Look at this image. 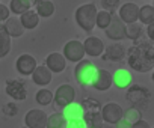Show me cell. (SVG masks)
I'll return each instance as SVG.
<instances>
[{
	"mask_svg": "<svg viewBox=\"0 0 154 128\" xmlns=\"http://www.w3.org/2000/svg\"><path fill=\"white\" fill-rule=\"evenodd\" d=\"M128 67L137 73H148L154 65V45L149 41H134V45L127 51Z\"/></svg>",
	"mask_w": 154,
	"mask_h": 128,
	"instance_id": "obj_1",
	"label": "cell"
},
{
	"mask_svg": "<svg viewBox=\"0 0 154 128\" xmlns=\"http://www.w3.org/2000/svg\"><path fill=\"white\" fill-rule=\"evenodd\" d=\"M97 71L98 68L94 65L91 60H86V59H82L77 62V65L74 68V77H75V82L79 83V86L82 88H89L92 86L95 77H97Z\"/></svg>",
	"mask_w": 154,
	"mask_h": 128,
	"instance_id": "obj_2",
	"label": "cell"
},
{
	"mask_svg": "<svg viewBox=\"0 0 154 128\" xmlns=\"http://www.w3.org/2000/svg\"><path fill=\"white\" fill-rule=\"evenodd\" d=\"M97 6L94 3H85L80 5L79 8L75 9V23L82 30L85 32H92L95 27V17H97Z\"/></svg>",
	"mask_w": 154,
	"mask_h": 128,
	"instance_id": "obj_3",
	"label": "cell"
},
{
	"mask_svg": "<svg viewBox=\"0 0 154 128\" xmlns=\"http://www.w3.org/2000/svg\"><path fill=\"white\" fill-rule=\"evenodd\" d=\"M128 92L125 95V98L133 104V107H146V104L149 103V98H151V92L149 89L143 88V86H139V85H130L128 88Z\"/></svg>",
	"mask_w": 154,
	"mask_h": 128,
	"instance_id": "obj_4",
	"label": "cell"
},
{
	"mask_svg": "<svg viewBox=\"0 0 154 128\" xmlns=\"http://www.w3.org/2000/svg\"><path fill=\"white\" fill-rule=\"evenodd\" d=\"M75 100V89L68 85V83H63L60 86H57V89L54 91L53 94V101H54V106L56 107H65L66 104L72 103Z\"/></svg>",
	"mask_w": 154,
	"mask_h": 128,
	"instance_id": "obj_5",
	"label": "cell"
},
{
	"mask_svg": "<svg viewBox=\"0 0 154 128\" xmlns=\"http://www.w3.org/2000/svg\"><path fill=\"white\" fill-rule=\"evenodd\" d=\"M63 57L69 62H74L77 63L79 60H82L86 54H85V50H83V42L77 41V39H71L68 41L65 45H63Z\"/></svg>",
	"mask_w": 154,
	"mask_h": 128,
	"instance_id": "obj_6",
	"label": "cell"
},
{
	"mask_svg": "<svg viewBox=\"0 0 154 128\" xmlns=\"http://www.w3.org/2000/svg\"><path fill=\"white\" fill-rule=\"evenodd\" d=\"M106 32V36L112 41H121L125 38V23H122V20L112 12V18H110V23L109 26L104 29Z\"/></svg>",
	"mask_w": 154,
	"mask_h": 128,
	"instance_id": "obj_7",
	"label": "cell"
},
{
	"mask_svg": "<svg viewBox=\"0 0 154 128\" xmlns=\"http://www.w3.org/2000/svg\"><path fill=\"white\" fill-rule=\"evenodd\" d=\"M122 113H124L122 107H121L118 103H113V101H112V103H107V104L103 106L101 110H100V115H101L103 122L110 124V125H115V124L122 118Z\"/></svg>",
	"mask_w": 154,
	"mask_h": 128,
	"instance_id": "obj_8",
	"label": "cell"
},
{
	"mask_svg": "<svg viewBox=\"0 0 154 128\" xmlns=\"http://www.w3.org/2000/svg\"><path fill=\"white\" fill-rule=\"evenodd\" d=\"M36 59L29 54V53H24V54H20L15 60V68H17V73L23 77H27L33 73V70L36 68Z\"/></svg>",
	"mask_w": 154,
	"mask_h": 128,
	"instance_id": "obj_9",
	"label": "cell"
},
{
	"mask_svg": "<svg viewBox=\"0 0 154 128\" xmlns=\"http://www.w3.org/2000/svg\"><path fill=\"white\" fill-rule=\"evenodd\" d=\"M24 124L29 128H45L47 127V115L41 109H32L26 113Z\"/></svg>",
	"mask_w": 154,
	"mask_h": 128,
	"instance_id": "obj_10",
	"label": "cell"
},
{
	"mask_svg": "<svg viewBox=\"0 0 154 128\" xmlns=\"http://www.w3.org/2000/svg\"><path fill=\"white\" fill-rule=\"evenodd\" d=\"M83 50L86 56L91 57H100L104 51V42L98 36H88L83 41Z\"/></svg>",
	"mask_w": 154,
	"mask_h": 128,
	"instance_id": "obj_11",
	"label": "cell"
},
{
	"mask_svg": "<svg viewBox=\"0 0 154 128\" xmlns=\"http://www.w3.org/2000/svg\"><path fill=\"white\" fill-rule=\"evenodd\" d=\"M6 94L15 101H24L27 98L26 85L20 80H8L6 82Z\"/></svg>",
	"mask_w": 154,
	"mask_h": 128,
	"instance_id": "obj_12",
	"label": "cell"
},
{
	"mask_svg": "<svg viewBox=\"0 0 154 128\" xmlns=\"http://www.w3.org/2000/svg\"><path fill=\"white\" fill-rule=\"evenodd\" d=\"M44 65H45L51 73L59 74V73H62V71L66 68V59L63 57V54H62V53L54 51V53H50V54L45 57Z\"/></svg>",
	"mask_w": 154,
	"mask_h": 128,
	"instance_id": "obj_13",
	"label": "cell"
},
{
	"mask_svg": "<svg viewBox=\"0 0 154 128\" xmlns=\"http://www.w3.org/2000/svg\"><path fill=\"white\" fill-rule=\"evenodd\" d=\"M30 76H32L33 83L38 85V86H42V88L50 85L51 80H53V73L45 65H36V68L33 70V73Z\"/></svg>",
	"mask_w": 154,
	"mask_h": 128,
	"instance_id": "obj_14",
	"label": "cell"
},
{
	"mask_svg": "<svg viewBox=\"0 0 154 128\" xmlns=\"http://www.w3.org/2000/svg\"><path fill=\"white\" fill-rule=\"evenodd\" d=\"M137 15H139V6L136 3H133V2L131 3H124L119 8V11H118V17L125 24L137 21Z\"/></svg>",
	"mask_w": 154,
	"mask_h": 128,
	"instance_id": "obj_15",
	"label": "cell"
},
{
	"mask_svg": "<svg viewBox=\"0 0 154 128\" xmlns=\"http://www.w3.org/2000/svg\"><path fill=\"white\" fill-rule=\"evenodd\" d=\"M131 83H133V76L125 68H119L112 74V85H115V88L118 89H127Z\"/></svg>",
	"mask_w": 154,
	"mask_h": 128,
	"instance_id": "obj_16",
	"label": "cell"
},
{
	"mask_svg": "<svg viewBox=\"0 0 154 128\" xmlns=\"http://www.w3.org/2000/svg\"><path fill=\"white\" fill-rule=\"evenodd\" d=\"M3 27H5V32H6L11 38H20V36H23V33H24V27L21 26L20 18H18L17 15H14V17L9 15V17L3 21Z\"/></svg>",
	"mask_w": 154,
	"mask_h": 128,
	"instance_id": "obj_17",
	"label": "cell"
},
{
	"mask_svg": "<svg viewBox=\"0 0 154 128\" xmlns=\"http://www.w3.org/2000/svg\"><path fill=\"white\" fill-rule=\"evenodd\" d=\"M112 86V74L107 71V70H98L97 71V77L92 83V88L95 91H100V92H104V91H109Z\"/></svg>",
	"mask_w": 154,
	"mask_h": 128,
	"instance_id": "obj_18",
	"label": "cell"
},
{
	"mask_svg": "<svg viewBox=\"0 0 154 128\" xmlns=\"http://www.w3.org/2000/svg\"><path fill=\"white\" fill-rule=\"evenodd\" d=\"M124 54H125V51L121 44H112L109 47H104L101 57H103V60H107V62H118L124 57Z\"/></svg>",
	"mask_w": 154,
	"mask_h": 128,
	"instance_id": "obj_19",
	"label": "cell"
},
{
	"mask_svg": "<svg viewBox=\"0 0 154 128\" xmlns=\"http://www.w3.org/2000/svg\"><path fill=\"white\" fill-rule=\"evenodd\" d=\"M65 119H77V118H85V109L82 106V103H69L65 107H62V112Z\"/></svg>",
	"mask_w": 154,
	"mask_h": 128,
	"instance_id": "obj_20",
	"label": "cell"
},
{
	"mask_svg": "<svg viewBox=\"0 0 154 128\" xmlns=\"http://www.w3.org/2000/svg\"><path fill=\"white\" fill-rule=\"evenodd\" d=\"M18 18H20V23L24 27V30H32V29H35L39 24V15L32 8L29 11L23 12L21 15H18Z\"/></svg>",
	"mask_w": 154,
	"mask_h": 128,
	"instance_id": "obj_21",
	"label": "cell"
},
{
	"mask_svg": "<svg viewBox=\"0 0 154 128\" xmlns=\"http://www.w3.org/2000/svg\"><path fill=\"white\" fill-rule=\"evenodd\" d=\"M54 3L51 0H38L35 2V12L39 15V18H48L54 14Z\"/></svg>",
	"mask_w": 154,
	"mask_h": 128,
	"instance_id": "obj_22",
	"label": "cell"
},
{
	"mask_svg": "<svg viewBox=\"0 0 154 128\" xmlns=\"http://www.w3.org/2000/svg\"><path fill=\"white\" fill-rule=\"evenodd\" d=\"M12 38L5 32V27H3V23H0V59L5 57L9 51H11V47H12Z\"/></svg>",
	"mask_w": 154,
	"mask_h": 128,
	"instance_id": "obj_23",
	"label": "cell"
},
{
	"mask_svg": "<svg viewBox=\"0 0 154 128\" xmlns=\"http://www.w3.org/2000/svg\"><path fill=\"white\" fill-rule=\"evenodd\" d=\"M30 8H32V0H11L9 3V12H12L17 17L29 11Z\"/></svg>",
	"mask_w": 154,
	"mask_h": 128,
	"instance_id": "obj_24",
	"label": "cell"
},
{
	"mask_svg": "<svg viewBox=\"0 0 154 128\" xmlns=\"http://www.w3.org/2000/svg\"><path fill=\"white\" fill-rule=\"evenodd\" d=\"M137 21H140L145 26L149 24V23H154V6L152 5H143L142 8H139Z\"/></svg>",
	"mask_w": 154,
	"mask_h": 128,
	"instance_id": "obj_25",
	"label": "cell"
},
{
	"mask_svg": "<svg viewBox=\"0 0 154 128\" xmlns=\"http://www.w3.org/2000/svg\"><path fill=\"white\" fill-rule=\"evenodd\" d=\"M140 36H142V26L137 21L125 24V38L136 41V39H140Z\"/></svg>",
	"mask_w": 154,
	"mask_h": 128,
	"instance_id": "obj_26",
	"label": "cell"
},
{
	"mask_svg": "<svg viewBox=\"0 0 154 128\" xmlns=\"http://www.w3.org/2000/svg\"><path fill=\"white\" fill-rule=\"evenodd\" d=\"M65 118L60 112H54L50 116H47V127L45 128H63L65 127Z\"/></svg>",
	"mask_w": 154,
	"mask_h": 128,
	"instance_id": "obj_27",
	"label": "cell"
},
{
	"mask_svg": "<svg viewBox=\"0 0 154 128\" xmlns=\"http://www.w3.org/2000/svg\"><path fill=\"white\" fill-rule=\"evenodd\" d=\"M35 100H36V103H38L39 106H48V104L53 103V92L48 91V89H45V88H41V89L36 92Z\"/></svg>",
	"mask_w": 154,
	"mask_h": 128,
	"instance_id": "obj_28",
	"label": "cell"
},
{
	"mask_svg": "<svg viewBox=\"0 0 154 128\" xmlns=\"http://www.w3.org/2000/svg\"><path fill=\"white\" fill-rule=\"evenodd\" d=\"M110 18H112V12L104 11V9H103V11H98V12H97V17H95V27L104 30V29L109 26Z\"/></svg>",
	"mask_w": 154,
	"mask_h": 128,
	"instance_id": "obj_29",
	"label": "cell"
},
{
	"mask_svg": "<svg viewBox=\"0 0 154 128\" xmlns=\"http://www.w3.org/2000/svg\"><path fill=\"white\" fill-rule=\"evenodd\" d=\"M83 109H85V115H91V113H98L101 110L100 107V103L97 100H92V98H86L83 103H82Z\"/></svg>",
	"mask_w": 154,
	"mask_h": 128,
	"instance_id": "obj_30",
	"label": "cell"
},
{
	"mask_svg": "<svg viewBox=\"0 0 154 128\" xmlns=\"http://www.w3.org/2000/svg\"><path fill=\"white\" fill-rule=\"evenodd\" d=\"M122 118H124L125 121H128L130 124H134L136 121H139V119L142 118V115H140V112H139L137 107H128V109L122 113Z\"/></svg>",
	"mask_w": 154,
	"mask_h": 128,
	"instance_id": "obj_31",
	"label": "cell"
},
{
	"mask_svg": "<svg viewBox=\"0 0 154 128\" xmlns=\"http://www.w3.org/2000/svg\"><path fill=\"white\" fill-rule=\"evenodd\" d=\"M88 122L85 118H77V119H66L63 128H88Z\"/></svg>",
	"mask_w": 154,
	"mask_h": 128,
	"instance_id": "obj_32",
	"label": "cell"
},
{
	"mask_svg": "<svg viewBox=\"0 0 154 128\" xmlns=\"http://www.w3.org/2000/svg\"><path fill=\"white\" fill-rule=\"evenodd\" d=\"M101 6L104 8V11L113 12L119 6V0H101Z\"/></svg>",
	"mask_w": 154,
	"mask_h": 128,
	"instance_id": "obj_33",
	"label": "cell"
},
{
	"mask_svg": "<svg viewBox=\"0 0 154 128\" xmlns=\"http://www.w3.org/2000/svg\"><path fill=\"white\" fill-rule=\"evenodd\" d=\"M17 112H18V109H17V106L14 103H8V104L3 106V113L6 116H15Z\"/></svg>",
	"mask_w": 154,
	"mask_h": 128,
	"instance_id": "obj_34",
	"label": "cell"
},
{
	"mask_svg": "<svg viewBox=\"0 0 154 128\" xmlns=\"http://www.w3.org/2000/svg\"><path fill=\"white\" fill-rule=\"evenodd\" d=\"M9 17V8L3 3H0V23H3Z\"/></svg>",
	"mask_w": 154,
	"mask_h": 128,
	"instance_id": "obj_35",
	"label": "cell"
},
{
	"mask_svg": "<svg viewBox=\"0 0 154 128\" xmlns=\"http://www.w3.org/2000/svg\"><path fill=\"white\" fill-rule=\"evenodd\" d=\"M131 128H151V125H149V122H146L145 119H139V121H136L134 124H131Z\"/></svg>",
	"mask_w": 154,
	"mask_h": 128,
	"instance_id": "obj_36",
	"label": "cell"
},
{
	"mask_svg": "<svg viewBox=\"0 0 154 128\" xmlns=\"http://www.w3.org/2000/svg\"><path fill=\"white\" fill-rule=\"evenodd\" d=\"M115 128H131V124L128 121H125L124 118H121L116 124H115Z\"/></svg>",
	"mask_w": 154,
	"mask_h": 128,
	"instance_id": "obj_37",
	"label": "cell"
},
{
	"mask_svg": "<svg viewBox=\"0 0 154 128\" xmlns=\"http://www.w3.org/2000/svg\"><path fill=\"white\" fill-rule=\"evenodd\" d=\"M146 35H148L149 41H154V23L146 24Z\"/></svg>",
	"mask_w": 154,
	"mask_h": 128,
	"instance_id": "obj_38",
	"label": "cell"
},
{
	"mask_svg": "<svg viewBox=\"0 0 154 128\" xmlns=\"http://www.w3.org/2000/svg\"><path fill=\"white\" fill-rule=\"evenodd\" d=\"M88 128H100V127H88Z\"/></svg>",
	"mask_w": 154,
	"mask_h": 128,
	"instance_id": "obj_39",
	"label": "cell"
},
{
	"mask_svg": "<svg viewBox=\"0 0 154 128\" xmlns=\"http://www.w3.org/2000/svg\"><path fill=\"white\" fill-rule=\"evenodd\" d=\"M21 128H29V127H26V125H24V127H21Z\"/></svg>",
	"mask_w": 154,
	"mask_h": 128,
	"instance_id": "obj_40",
	"label": "cell"
},
{
	"mask_svg": "<svg viewBox=\"0 0 154 128\" xmlns=\"http://www.w3.org/2000/svg\"><path fill=\"white\" fill-rule=\"evenodd\" d=\"M100 128H103V127H100Z\"/></svg>",
	"mask_w": 154,
	"mask_h": 128,
	"instance_id": "obj_41",
	"label": "cell"
}]
</instances>
